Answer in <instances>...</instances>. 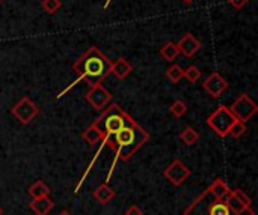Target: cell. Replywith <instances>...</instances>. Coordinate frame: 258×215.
I'll list each match as a JSON object with an SVG mask.
<instances>
[{
    "label": "cell",
    "instance_id": "cb8c5ba5",
    "mask_svg": "<svg viewBox=\"0 0 258 215\" xmlns=\"http://www.w3.org/2000/svg\"><path fill=\"white\" fill-rule=\"evenodd\" d=\"M201 71H200V68L198 66H195V65H190L186 71H184V77L183 78H186L189 83H197L200 78H201Z\"/></svg>",
    "mask_w": 258,
    "mask_h": 215
},
{
    "label": "cell",
    "instance_id": "2e32d148",
    "mask_svg": "<svg viewBox=\"0 0 258 215\" xmlns=\"http://www.w3.org/2000/svg\"><path fill=\"white\" fill-rule=\"evenodd\" d=\"M29 194L32 196V199H39V197L50 196V187L42 181H36L29 187Z\"/></svg>",
    "mask_w": 258,
    "mask_h": 215
},
{
    "label": "cell",
    "instance_id": "7a4b0ae2",
    "mask_svg": "<svg viewBox=\"0 0 258 215\" xmlns=\"http://www.w3.org/2000/svg\"><path fill=\"white\" fill-rule=\"evenodd\" d=\"M150 140V134L138 125L136 121L132 124L125 125L122 130H119L113 136V152H115V160L112 163V167L109 170V175L106 176V182H109L113 169L118 161H130L133 155Z\"/></svg>",
    "mask_w": 258,
    "mask_h": 215
},
{
    "label": "cell",
    "instance_id": "9c48e42d",
    "mask_svg": "<svg viewBox=\"0 0 258 215\" xmlns=\"http://www.w3.org/2000/svg\"><path fill=\"white\" fill-rule=\"evenodd\" d=\"M85 99L89 102V105L95 112H101L110 102L112 95H110V92L103 84H95V86H91V89L86 92Z\"/></svg>",
    "mask_w": 258,
    "mask_h": 215
},
{
    "label": "cell",
    "instance_id": "277c9868",
    "mask_svg": "<svg viewBox=\"0 0 258 215\" xmlns=\"http://www.w3.org/2000/svg\"><path fill=\"white\" fill-rule=\"evenodd\" d=\"M133 121L135 119L118 104H110L107 109L101 110V115L94 121V125L103 133V145H107L109 149L113 151V136Z\"/></svg>",
    "mask_w": 258,
    "mask_h": 215
},
{
    "label": "cell",
    "instance_id": "d4e9b609",
    "mask_svg": "<svg viewBox=\"0 0 258 215\" xmlns=\"http://www.w3.org/2000/svg\"><path fill=\"white\" fill-rule=\"evenodd\" d=\"M233 191V194L243 203V205H246L248 208H252V200H251V197L243 191V190H240V188H234V190H231Z\"/></svg>",
    "mask_w": 258,
    "mask_h": 215
},
{
    "label": "cell",
    "instance_id": "8fae6325",
    "mask_svg": "<svg viewBox=\"0 0 258 215\" xmlns=\"http://www.w3.org/2000/svg\"><path fill=\"white\" fill-rule=\"evenodd\" d=\"M177 47H178L180 54H183L184 57H194L201 50L203 44L192 33H184L177 42Z\"/></svg>",
    "mask_w": 258,
    "mask_h": 215
},
{
    "label": "cell",
    "instance_id": "3957f363",
    "mask_svg": "<svg viewBox=\"0 0 258 215\" xmlns=\"http://www.w3.org/2000/svg\"><path fill=\"white\" fill-rule=\"evenodd\" d=\"M71 68L79 80H85L91 86H95L101 84V81L110 75L112 60L97 47H91L73 63Z\"/></svg>",
    "mask_w": 258,
    "mask_h": 215
},
{
    "label": "cell",
    "instance_id": "7402d4cb",
    "mask_svg": "<svg viewBox=\"0 0 258 215\" xmlns=\"http://www.w3.org/2000/svg\"><path fill=\"white\" fill-rule=\"evenodd\" d=\"M245 133H246V124L236 119V122L231 125V128H230V131H228V136H231V137H234V139H240Z\"/></svg>",
    "mask_w": 258,
    "mask_h": 215
},
{
    "label": "cell",
    "instance_id": "7c38bea8",
    "mask_svg": "<svg viewBox=\"0 0 258 215\" xmlns=\"http://www.w3.org/2000/svg\"><path fill=\"white\" fill-rule=\"evenodd\" d=\"M133 71V65L124 59V57H118L115 62H112V71L110 74H113L118 80H125Z\"/></svg>",
    "mask_w": 258,
    "mask_h": 215
},
{
    "label": "cell",
    "instance_id": "4dcf8cb0",
    "mask_svg": "<svg viewBox=\"0 0 258 215\" xmlns=\"http://www.w3.org/2000/svg\"><path fill=\"white\" fill-rule=\"evenodd\" d=\"M2 2H3V0H0V3H2Z\"/></svg>",
    "mask_w": 258,
    "mask_h": 215
},
{
    "label": "cell",
    "instance_id": "6da1fadb",
    "mask_svg": "<svg viewBox=\"0 0 258 215\" xmlns=\"http://www.w3.org/2000/svg\"><path fill=\"white\" fill-rule=\"evenodd\" d=\"M230 187L221 178L215 179L210 187L206 188L186 209L184 215H237L233 214L227 205V196L230 193ZM240 215H255L254 209L249 208L246 212Z\"/></svg>",
    "mask_w": 258,
    "mask_h": 215
},
{
    "label": "cell",
    "instance_id": "484cf974",
    "mask_svg": "<svg viewBox=\"0 0 258 215\" xmlns=\"http://www.w3.org/2000/svg\"><path fill=\"white\" fill-rule=\"evenodd\" d=\"M227 2H228V5H231L234 9H242V8L246 6V3H248L249 0H227Z\"/></svg>",
    "mask_w": 258,
    "mask_h": 215
},
{
    "label": "cell",
    "instance_id": "ba28073f",
    "mask_svg": "<svg viewBox=\"0 0 258 215\" xmlns=\"http://www.w3.org/2000/svg\"><path fill=\"white\" fill-rule=\"evenodd\" d=\"M163 175H165V178H166L174 187H181V185L186 182V179H189V176L192 175V172H190V169H189L181 160L175 158V160L165 169Z\"/></svg>",
    "mask_w": 258,
    "mask_h": 215
},
{
    "label": "cell",
    "instance_id": "5bb4252c",
    "mask_svg": "<svg viewBox=\"0 0 258 215\" xmlns=\"http://www.w3.org/2000/svg\"><path fill=\"white\" fill-rule=\"evenodd\" d=\"M92 194H94V199L101 205H107L115 199V191L107 185V182L100 185L98 188H95V191Z\"/></svg>",
    "mask_w": 258,
    "mask_h": 215
},
{
    "label": "cell",
    "instance_id": "44dd1931",
    "mask_svg": "<svg viewBox=\"0 0 258 215\" xmlns=\"http://www.w3.org/2000/svg\"><path fill=\"white\" fill-rule=\"evenodd\" d=\"M169 112H171L172 116L181 118V116H184V115L187 113V104H186L183 99H177V101H174V102L171 104Z\"/></svg>",
    "mask_w": 258,
    "mask_h": 215
},
{
    "label": "cell",
    "instance_id": "83f0119b",
    "mask_svg": "<svg viewBox=\"0 0 258 215\" xmlns=\"http://www.w3.org/2000/svg\"><path fill=\"white\" fill-rule=\"evenodd\" d=\"M57 215H71V214H70L68 211H60V212H59Z\"/></svg>",
    "mask_w": 258,
    "mask_h": 215
},
{
    "label": "cell",
    "instance_id": "52a82bcc",
    "mask_svg": "<svg viewBox=\"0 0 258 215\" xmlns=\"http://www.w3.org/2000/svg\"><path fill=\"white\" fill-rule=\"evenodd\" d=\"M11 115L23 125H29L38 115H39V109L38 105L29 98V96H23L12 109H11Z\"/></svg>",
    "mask_w": 258,
    "mask_h": 215
},
{
    "label": "cell",
    "instance_id": "9a60e30c",
    "mask_svg": "<svg viewBox=\"0 0 258 215\" xmlns=\"http://www.w3.org/2000/svg\"><path fill=\"white\" fill-rule=\"evenodd\" d=\"M82 137H83V140H85L86 143H89V145H97L98 142H103V133H101L100 128H97L94 124L89 125V127L83 131Z\"/></svg>",
    "mask_w": 258,
    "mask_h": 215
},
{
    "label": "cell",
    "instance_id": "8992f818",
    "mask_svg": "<svg viewBox=\"0 0 258 215\" xmlns=\"http://www.w3.org/2000/svg\"><path fill=\"white\" fill-rule=\"evenodd\" d=\"M230 112L234 115V118L237 121H242V122H248L251 121L255 115L258 113V105L252 101V98L246 93H242L234 102L231 107H228Z\"/></svg>",
    "mask_w": 258,
    "mask_h": 215
},
{
    "label": "cell",
    "instance_id": "603a6c76",
    "mask_svg": "<svg viewBox=\"0 0 258 215\" xmlns=\"http://www.w3.org/2000/svg\"><path fill=\"white\" fill-rule=\"evenodd\" d=\"M41 8H42L47 14L53 15V14H56V12L62 8V2H60V0H42V2H41Z\"/></svg>",
    "mask_w": 258,
    "mask_h": 215
},
{
    "label": "cell",
    "instance_id": "4fadbf2b",
    "mask_svg": "<svg viewBox=\"0 0 258 215\" xmlns=\"http://www.w3.org/2000/svg\"><path fill=\"white\" fill-rule=\"evenodd\" d=\"M29 208L33 211L35 215H48V212L54 208V203L48 196H45L39 199H32V202L29 203Z\"/></svg>",
    "mask_w": 258,
    "mask_h": 215
},
{
    "label": "cell",
    "instance_id": "30bf717a",
    "mask_svg": "<svg viewBox=\"0 0 258 215\" xmlns=\"http://www.w3.org/2000/svg\"><path fill=\"white\" fill-rule=\"evenodd\" d=\"M228 81L219 74V72H213V74H210L206 80H204V83H203V87H204V90L212 96V98H215V99H218V98H221L222 96V93L224 92H227V89H228Z\"/></svg>",
    "mask_w": 258,
    "mask_h": 215
},
{
    "label": "cell",
    "instance_id": "e0dca14e",
    "mask_svg": "<svg viewBox=\"0 0 258 215\" xmlns=\"http://www.w3.org/2000/svg\"><path fill=\"white\" fill-rule=\"evenodd\" d=\"M227 205H228V208H230V211L233 212V214H243V212H246L249 208L246 206V205H243L234 194H233V191L230 190V193H228V196H227Z\"/></svg>",
    "mask_w": 258,
    "mask_h": 215
},
{
    "label": "cell",
    "instance_id": "4316f807",
    "mask_svg": "<svg viewBox=\"0 0 258 215\" xmlns=\"http://www.w3.org/2000/svg\"><path fill=\"white\" fill-rule=\"evenodd\" d=\"M125 215H144V212H142V209H141V208H138L136 205H132V206H128V208H127Z\"/></svg>",
    "mask_w": 258,
    "mask_h": 215
},
{
    "label": "cell",
    "instance_id": "f1b7e54d",
    "mask_svg": "<svg viewBox=\"0 0 258 215\" xmlns=\"http://www.w3.org/2000/svg\"><path fill=\"white\" fill-rule=\"evenodd\" d=\"M181 2H183V3H186V5H190V3H192L194 0H181Z\"/></svg>",
    "mask_w": 258,
    "mask_h": 215
},
{
    "label": "cell",
    "instance_id": "f546056e",
    "mask_svg": "<svg viewBox=\"0 0 258 215\" xmlns=\"http://www.w3.org/2000/svg\"><path fill=\"white\" fill-rule=\"evenodd\" d=\"M3 214V209H2V206H0V215Z\"/></svg>",
    "mask_w": 258,
    "mask_h": 215
},
{
    "label": "cell",
    "instance_id": "ac0fdd59",
    "mask_svg": "<svg viewBox=\"0 0 258 215\" xmlns=\"http://www.w3.org/2000/svg\"><path fill=\"white\" fill-rule=\"evenodd\" d=\"M178 54H180L178 47H177V44H174V42H166V44L160 48V56H162L165 60H168V62H174V60L178 57Z\"/></svg>",
    "mask_w": 258,
    "mask_h": 215
},
{
    "label": "cell",
    "instance_id": "5b68a950",
    "mask_svg": "<svg viewBox=\"0 0 258 215\" xmlns=\"http://www.w3.org/2000/svg\"><path fill=\"white\" fill-rule=\"evenodd\" d=\"M236 122L234 115L230 112V109L227 105H219L209 118H207V125L210 130H213L216 133V136L225 139L228 136V131L231 128V125Z\"/></svg>",
    "mask_w": 258,
    "mask_h": 215
},
{
    "label": "cell",
    "instance_id": "ffe728a7",
    "mask_svg": "<svg viewBox=\"0 0 258 215\" xmlns=\"http://www.w3.org/2000/svg\"><path fill=\"white\" fill-rule=\"evenodd\" d=\"M166 77H168L172 83H178V81L184 77V69H183L180 65L174 63V65H171V66L166 69Z\"/></svg>",
    "mask_w": 258,
    "mask_h": 215
},
{
    "label": "cell",
    "instance_id": "d6986e66",
    "mask_svg": "<svg viewBox=\"0 0 258 215\" xmlns=\"http://www.w3.org/2000/svg\"><path fill=\"white\" fill-rule=\"evenodd\" d=\"M180 140H181L186 146H192V145H195V143L200 140V134H198L192 127H187V128H184V130L181 131Z\"/></svg>",
    "mask_w": 258,
    "mask_h": 215
}]
</instances>
